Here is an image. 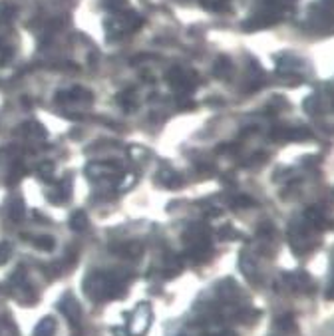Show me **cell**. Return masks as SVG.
Masks as SVG:
<instances>
[{
    "instance_id": "6da1fadb",
    "label": "cell",
    "mask_w": 334,
    "mask_h": 336,
    "mask_svg": "<svg viewBox=\"0 0 334 336\" xmlns=\"http://www.w3.org/2000/svg\"><path fill=\"white\" fill-rule=\"evenodd\" d=\"M84 290L88 292L90 299L101 301V299L121 297L123 286L119 285V279L114 277V275H110V272H92L90 277H86Z\"/></svg>"
},
{
    "instance_id": "7a4b0ae2",
    "label": "cell",
    "mask_w": 334,
    "mask_h": 336,
    "mask_svg": "<svg viewBox=\"0 0 334 336\" xmlns=\"http://www.w3.org/2000/svg\"><path fill=\"white\" fill-rule=\"evenodd\" d=\"M167 80H169V84L177 90V92H191L195 88V84H197V78L195 74L191 72H187V70H181V68H173L167 72Z\"/></svg>"
},
{
    "instance_id": "3957f363",
    "label": "cell",
    "mask_w": 334,
    "mask_h": 336,
    "mask_svg": "<svg viewBox=\"0 0 334 336\" xmlns=\"http://www.w3.org/2000/svg\"><path fill=\"white\" fill-rule=\"evenodd\" d=\"M60 310L64 312V317L72 322V326H78V324H80V320H82V310H80L78 301H76L72 295H68V297L62 299V302H60Z\"/></svg>"
},
{
    "instance_id": "277c9868",
    "label": "cell",
    "mask_w": 334,
    "mask_h": 336,
    "mask_svg": "<svg viewBox=\"0 0 334 336\" xmlns=\"http://www.w3.org/2000/svg\"><path fill=\"white\" fill-rule=\"evenodd\" d=\"M117 169V165L112 161H92L86 165V175L90 179H100L103 175H112Z\"/></svg>"
},
{
    "instance_id": "5b68a950",
    "label": "cell",
    "mask_w": 334,
    "mask_h": 336,
    "mask_svg": "<svg viewBox=\"0 0 334 336\" xmlns=\"http://www.w3.org/2000/svg\"><path fill=\"white\" fill-rule=\"evenodd\" d=\"M157 179H159V183H161V185L169 187V189H175V187H179V185L183 183L181 175H179V173H175L173 169H169V167H161L159 173H157Z\"/></svg>"
},
{
    "instance_id": "8992f818",
    "label": "cell",
    "mask_w": 334,
    "mask_h": 336,
    "mask_svg": "<svg viewBox=\"0 0 334 336\" xmlns=\"http://www.w3.org/2000/svg\"><path fill=\"white\" fill-rule=\"evenodd\" d=\"M8 215L12 221H22L24 219V201L20 197H14L8 203Z\"/></svg>"
},
{
    "instance_id": "52a82bcc",
    "label": "cell",
    "mask_w": 334,
    "mask_h": 336,
    "mask_svg": "<svg viewBox=\"0 0 334 336\" xmlns=\"http://www.w3.org/2000/svg\"><path fill=\"white\" fill-rule=\"evenodd\" d=\"M116 253H119L121 257H130V259H135L141 255V245L139 243H125V245H119V249H114Z\"/></svg>"
},
{
    "instance_id": "ba28073f",
    "label": "cell",
    "mask_w": 334,
    "mask_h": 336,
    "mask_svg": "<svg viewBox=\"0 0 334 336\" xmlns=\"http://www.w3.org/2000/svg\"><path fill=\"white\" fill-rule=\"evenodd\" d=\"M68 223H70V229L72 231H78V233H80V231H84V229L88 227V215L84 213V211H74L70 215V221Z\"/></svg>"
},
{
    "instance_id": "9c48e42d",
    "label": "cell",
    "mask_w": 334,
    "mask_h": 336,
    "mask_svg": "<svg viewBox=\"0 0 334 336\" xmlns=\"http://www.w3.org/2000/svg\"><path fill=\"white\" fill-rule=\"evenodd\" d=\"M117 103H119V106H123L128 112L135 110V106H137L135 92H134V90H125V92H121V94L117 96Z\"/></svg>"
},
{
    "instance_id": "30bf717a",
    "label": "cell",
    "mask_w": 334,
    "mask_h": 336,
    "mask_svg": "<svg viewBox=\"0 0 334 336\" xmlns=\"http://www.w3.org/2000/svg\"><path fill=\"white\" fill-rule=\"evenodd\" d=\"M20 132H22L24 135H30V137H46V130L42 128L40 123H36V121H30V123H24V125H20Z\"/></svg>"
},
{
    "instance_id": "8fae6325",
    "label": "cell",
    "mask_w": 334,
    "mask_h": 336,
    "mask_svg": "<svg viewBox=\"0 0 334 336\" xmlns=\"http://www.w3.org/2000/svg\"><path fill=\"white\" fill-rule=\"evenodd\" d=\"M231 70H233V66H231V60L225 58V56H221V58L215 62V66H213V74H215V76H219V78L229 76V72H231Z\"/></svg>"
},
{
    "instance_id": "7c38bea8",
    "label": "cell",
    "mask_w": 334,
    "mask_h": 336,
    "mask_svg": "<svg viewBox=\"0 0 334 336\" xmlns=\"http://www.w3.org/2000/svg\"><path fill=\"white\" fill-rule=\"evenodd\" d=\"M34 336H54V320H52L50 317L42 319V320L38 322V326H36Z\"/></svg>"
},
{
    "instance_id": "4fadbf2b",
    "label": "cell",
    "mask_w": 334,
    "mask_h": 336,
    "mask_svg": "<svg viewBox=\"0 0 334 336\" xmlns=\"http://www.w3.org/2000/svg\"><path fill=\"white\" fill-rule=\"evenodd\" d=\"M135 181H137V175L132 173V171H128V173L121 175V179L117 181L116 189H117V191H128V189H132V187L135 185Z\"/></svg>"
},
{
    "instance_id": "5bb4252c",
    "label": "cell",
    "mask_w": 334,
    "mask_h": 336,
    "mask_svg": "<svg viewBox=\"0 0 334 336\" xmlns=\"http://www.w3.org/2000/svg\"><path fill=\"white\" fill-rule=\"evenodd\" d=\"M36 173H38V177H40V179L50 181V179H52V175H54V163H52V161H42V163L38 165Z\"/></svg>"
},
{
    "instance_id": "9a60e30c",
    "label": "cell",
    "mask_w": 334,
    "mask_h": 336,
    "mask_svg": "<svg viewBox=\"0 0 334 336\" xmlns=\"http://www.w3.org/2000/svg\"><path fill=\"white\" fill-rule=\"evenodd\" d=\"M128 153H130V157L134 159V161H145L148 159V150L145 148H141V145H132V148L128 150Z\"/></svg>"
},
{
    "instance_id": "2e32d148",
    "label": "cell",
    "mask_w": 334,
    "mask_h": 336,
    "mask_svg": "<svg viewBox=\"0 0 334 336\" xmlns=\"http://www.w3.org/2000/svg\"><path fill=\"white\" fill-rule=\"evenodd\" d=\"M24 173H26V169H24L22 165H14V167H12V171H10V175H8V179H6V183H8V185L18 183L20 179H22Z\"/></svg>"
},
{
    "instance_id": "e0dca14e",
    "label": "cell",
    "mask_w": 334,
    "mask_h": 336,
    "mask_svg": "<svg viewBox=\"0 0 334 336\" xmlns=\"http://www.w3.org/2000/svg\"><path fill=\"white\" fill-rule=\"evenodd\" d=\"M36 245H38V249H42V251H52V249L56 247V241H54L50 235H40V237L36 239Z\"/></svg>"
},
{
    "instance_id": "ac0fdd59",
    "label": "cell",
    "mask_w": 334,
    "mask_h": 336,
    "mask_svg": "<svg viewBox=\"0 0 334 336\" xmlns=\"http://www.w3.org/2000/svg\"><path fill=\"white\" fill-rule=\"evenodd\" d=\"M106 6L114 12H123L125 8H128V0H108Z\"/></svg>"
},
{
    "instance_id": "d6986e66",
    "label": "cell",
    "mask_w": 334,
    "mask_h": 336,
    "mask_svg": "<svg viewBox=\"0 0 334 336\" xmlns=\"http://www.w3.org/2000/svg\"><path fill=\"white\" fill-rule=\"evenodd\" d=\"M279 326L284 328V330H292V328H295V319H292V314L281 317V319H279Z\"/></svg>"
},
{
    "instance_id": "ffe728a7",
    "label": "cell",
    "mask_w": 334,
    "mask_h": 336,
    "mask_svg": "<svg viewBox=\"0 0 334 336\" xmlns=\"http://www.w3.org/2000/svg\"><path fill=\"white\" fill-rule=\"evenodd\" d=\"M201 2H203L207 8H215V10H219V8L227 2V0H201Z\"/></svg>"
},
{
    "instance_id": "44dd1931",
    "label": "cell",
    "mask_w": 334,
    "mask_h": 336,
    "mask_svg": "<svg viewBox=\"0 0 334 336\" xmlns=\"http://www.w3.org/2000/svg\"><path fill=\"white\" fill-rule=\"evenodd\" d=\"M235 205H237V207H250V205H253V199L243 195V197H237V199H235Z\"/></svg>"
},
{
    "instance_id": "7402d4cb",
    "label": "cell",
    "mask_w": 334,
    "mask_h": 336,
    "mask_svg": "<svg viewBox=\"0 0 334 336\" xmlns=\"http://www.w3.org/2000/svg\"><path fill=\"white\" fill-rule=\"evenodd\" d=\"M0 10H2V16H10V14H14V6H8V4H2V8H0Z\"/></svg>"
}]
</instances>
